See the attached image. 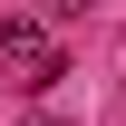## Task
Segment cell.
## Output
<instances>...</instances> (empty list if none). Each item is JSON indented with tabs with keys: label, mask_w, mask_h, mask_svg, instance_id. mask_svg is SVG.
<instances>
[{
	"label": "cell",
	"mask_w": 126,
	"mask_h": 126,
	"mask_svg": "<svg viewBox=\"0 0 126 126\" xmlns=\"http://www.w3.org/2000/svg\"><path fill=\"white\" fill-rule=\"evenodd\" d=\"M0 68H10V87H29V97L68 78V58H58V39H48L39 19H29V10H10V19H0Z\"/></svg>",
	"instance_id": "cell-1"
},
{
	"label": "cell",
	"mask_w": 126,
	"mask_h": 126,
	"mask_svg": "<svg viewBox=\"0 0 126 126\" xmlns=\"http://www.w3.org/2000/svg\"><path fill=\"white\" fill-rule=\"evenodd\" d=\"M39 10H48V19H78V10H87V0H39Z\"/></svg>",
	"instance_id": "cell-2"
}]
</instances>
